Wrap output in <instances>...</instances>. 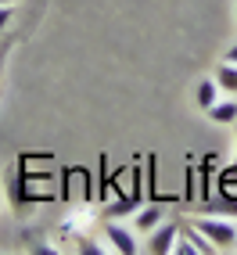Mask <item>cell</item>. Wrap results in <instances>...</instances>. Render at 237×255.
Returning a JSON list of instances; mask_svg holds the SVG:
<instances>
[{
	"label": "cell",
	"mask_w": 237,
	"mask_h": 255,
	"mask_svg": "<svg viewBox=\"0 0 237 255\" xmlns=\"http://www.w3.org/2000/svg\"><path fill=\"white\" fill-rule=\"evenodd\" d=\"M105 237H108V252H118V255H137L140 252L137 234L122 223H105Z\"/></svg>",
	"instance_id": "2"
},
{
	"label": "cell",
	"mask_w": 237,
	"mask_h": 255,
	"mask_svg": "<svg viewBox=\"0 0 237 255\" xmlns=\"http://www.w3.org/2000/svg\"><path fill=\"white\" fill-rule=\"evenodd\" d=\"M11 18H14V7L11 4H0V32L11 25Z\"/></svg>",
	"instance_id": "9"
},
{
	"label": "cell",
	"mask_w": 237,
	"mask_h": 255,
	"mask_svg": "<svg viewBox=\"0 0 237 255\" xmlns=\"http://www.w3.org/2000/svg\"><path fill=\"white\" fill-rule=\"evenodd\" d=\"M223 61H234V65H237V43H234V47H227V50H223Z\"/></svg>",
	"instance_id": "10"
},
{
	"label": "cell",
	"mask_w": 237,
	"mask_h": 255,
	"mask_svg": "<svg viewBox=\"0 0 237 255\" xmlns=\"http://www.w3.org/2000/svg\"><path fill=\"white\" fill-rule=\"evenodd\" d=\"M209 119H212V123L216 126H230V123H237V97H219L216 101V105L209 108Z\"/></svg>",
	"instance_id": "5"
},
{
	"label": "cell",
	"mask_w": 237,
	"mask_h": 255,
	"mask_svg": "<svg viewBox=\"0 0 237 255\" xmlns=\"http://www.w3.org/2000/svg\"><path fill=\"white\" fill-rule=\"evenodd\" d=\"M219 187H223V194H237V169H223L219 173Z\"/></svg>",
	"instance_id": "8"
},
{
	"label": "cell",
	"mask_w": 237,
	"mask_h": 255,
	"mask_svg": "<svg viewBox=\"0 0 237 255\" xmlns=\"http://www.w3.org/2000/svg\"><path fill=\"white\" fill-rule=\"evenodd\" d=\"M165 219V209L158 205H147V209H137V216H133V230H140V234H151L158 223Z\"/></svg>",
	"instance_id": "6"
},
{
	"label": "cell",
	"mask_w": 237,
	"mask_h": 255,
	"mask_svg": "<svg viewBox=\"0 0 237 255\" xmlns=\"http://www.w3.org/2000/svg\"><path fill=\"white\" fill-rule=\"evenodd\" d=\"M0 4H14V0H0Z\"/></svg>",
	"instance_id": "11"
},
{
	"label": "cell",
	"mask_w": 237,
	"mask_h": 255,
	"mask_svg": "<svg viewBox=\"0 0 237 255\" xmlns=\"http://www.w3.org/2000/svg\"><path fill=\"white\" fill-rule=\"evenodd\" d=\"M0 61H4V50H0Z\"/></svg>",
	"instance_id": "12"
},
{
	"label": "cell",
	"mask_w": 237,
	"mask_h": 255,
	"mask_svg": "<svg viewBox=\"0 0 237 255\" xmlns=\"http://www.w3.org/2000/svg\"><path fill=\"white\" fill-rule=\"evenodd\" d=\"M212 79H216V87L223 90L227 97H234V94H237V65H234V61H223V65H216Z\"/></svg>",
	"instance_id": "7"
},
{
	"label": "cell",
	"mask_w": 237,
	"mask_h": 255,
	"mask_svg": "<svg viewBox=\"0 0 237 255\" xmlns=\"http://www.w3.org/2000/svg\"><path fill=\"white\" fill-rule=\"evenodd\" d=\"M176 237H180L176 223H165V219H162V223L147 234V252H151V255H173Z\"/></svg>",
	"instance_id": "3"
},
{
	"label": "cell",
	"mask_w": 237,
	"mask_h": 255,
	"mask_svg": "<svg viewBox=\"0 0 237 255\" xmlns=\"http://www.w3.org/2000/svg\"><path fill=\"white\" fill-rule=\"evenodd\" d=\"M219 97H223V90L216 87V79H212V76H209V79H198V83H194V105H198L201 112H209V108L216 105Z\"/></svg>",
	"instance_id": "4"
},
{
	"label": "cell",
	"mask_w": 237,
	"mask_h": 255,
	"mask_svg": "<svg viewBox=\"0 0 237 255\" xmlns=\"http://www.w3.org/2000/svg\"><path fill=\"white\" fill-rule=\"evenodd\" d=\"M201 237H205V241L216 248V252H234L237 248V227L230 223V219H194L191 223Z\"/></svg>",
	"instance_id": "1"
}]
</instances>
